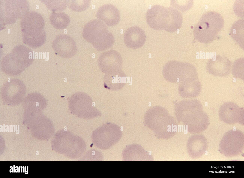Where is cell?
<instances>
[{
  "label": "cell",
  "instance_id": "cell-1",
  "mask_svg": "<svg viewBox=\"0 0 244 178\" xmlns=\"http://www.w3.org/2000/svg\"><path fill=\"white\" fill-rule=\"evenodd\" d=\"M146 19L151 28L169 32H174L179 28L182 19L181 14L177 10L159 5L154 6L147 10Z\"/></svg>",
  "mask_w": 244,
  "mask_h": 178
},
{
  "label": "cell",
  "instance_id": "cell-2",
  "mask_svg": "<svg viewBox=\"0 0 244 178\" xmlns=\"http://www.w3.org/2000/svg\"><path fill=\"white\" fill-rule=\"evenodd\" d=\"M176 107V114L179 120H185L194 131L200 132L208 126L209 119L203 110L202 104L197 100L183 101Z\"/></svg>",
  "mask_w": 244,
  "mask_h": 178
},
{
  "label": "cell",
  "instance_id": "cell-3",
  "mask_svg": "<svg viewBox=\"0 0 244 178\" xmlns=\"http://www.w3.org/2000/svg\"><path fill=\"white\" fill-rule=\"evenodd\" d=\"M83 36L87 42L99 51L106 50L112 47L114 37L106 24L99 19L90 21L84 26Z\"/></svg>",
  "mask_w": 244,
  "mask_h": 178
},
{
  "label": "cell",
  "instance_id": "cell-4",
  "mask_svg": "<svg viewBox=\"0 0 244 178\" xmlns=\"http://www.w3.org/2000/svg\"><path fill=\"white\" fill-rule=\"evenodd\" d=\"M223 24V20L220 15L215 12L207 13L195 26L194 36L200 42L210 43L216 38Z\"/></svg>",
  "mask_w": 244,
  "mask_h": 178
},
{
  "label": "cell",
  "instance_id": "cell-5",
  "mask_svg": "<svg viewBox=\"0 0 244 178\" xmlns=\"http://www.w3.org/2000/svg\"><path fill=\"white\" fill-rule=\"evenodd\" d=\"M163 74L168 81L179 83L198 78L195 67L191 64L176 60L167 62L164 66Z\"/></svg>",
  "mask_w": 244,
  "mask_h": 178
},
{
  "label": "cell",
  "instance_id": "cell-6",
  "mask_svg": "<svg viewBox=\"0 0 244 178\" xmlns=\"http://www.w3.org/2000/svg\"><path fill=\"white\" fill-rule=\"evenodd\" d=\"M33 60L31 54L13 53L2 59L1 69L4 73L9 76L18 75L29 66Z\"/></svg>",
  "mask_w": 244,
  "mask_h": 178
},
{
  "label": "cell",
  "instance_id": "cell-7",
  "mask_svg": "<svg viewBox=\"0 0 244 178\" xmlns=\"http://www.w3.org/2000/svg\"><path fill=\"white\" fill-rule=\"evenodd\" d=\"M122 135L119 127L111 123L98 128L94 133V141L97 146L102 149L110 148L120 139Z\"/></svg>",
  "mask_w": 244,
  "mask_h": 178
},
{
  "label": "cell",
  "instance_id": "cell-8",
  "mask_svg": "<svg viewBox=\"0 0 244 178\" xmlns=\"http://www.w3.org/2000/svg\"><path fill=\"white\" fill-rule=\"evenodd\" d=\"M219 115L221 120L227 124L244 122V109L232 102H226L222 105L219 109Z\"/></svg>",
  "mask_w": 244,
  "mask_h": 178
},
{
  "label": "cell",
  "instance_id": "cell-9",
  "mask_svg": "<svg viewBox=\"0 0 244 178\" xmlns=\"http://www.w3.org/2000/svg\"><path fill=\"white\" fill-rule=\"evenodd\" d=\"M232 67L231 61L226 57L219 55L207 61L206 69L210 74L215 76L224 77L230 73Z\"/></svg>",
  "mask_w": 244,
  "mask_h": 178
},
{
  "label": "cell",
  "instance_id": "cell-10",
  "mask_svg": "<svg viewBox=\"0 0 244 178\" xmlns=\"http://www.w3.org/2000/svg\"><path fill=\"white\" fill-rule=\"evenodd\" d=\"M53 46L56 53L63 58L72 57L77 50L74 40L70 37L65 34L57 36L53 42Z\"/></svg>",
  "mask_w": 244,
  "mask_h": 178
},
{
  "label": "cell",
  "instance_id": "cell-11",
  "mask_svg": "<svg viewBox=\"0 0 244 178\" xmlns=\"http://www.w3.org/2000/svg\"><path fill=\"white\" fill-rule=\"evenodd\" d=\"M146 38L144 31L136 26L128 29L124 35V41L126 46L133 49H137L142 47L145 42Z\"/></svg>",
  "mask_w": 244,
  "mask_h": 178
},
{
  "label": "cell",
  "instance_id": "cell-12",
  "mask_svg": "<svg viewBox=\"0 0 244 178\" xmlns=\"http://www.w3.org/2000/svg\"><path fill=\"white\" fill-rule=\"evenodd\" d=\"M96 16L109 26L116 25L120 19V13L118 9L110 4H105L100 7L96 13Z\"/></svg>",
  "mask_w": 244,
  "mask_h": 178
},
{
  "label": "cell",
  "instance_id": "cell-13",
  "mask_svg": "<svg viewBox=\"0 0 244 178\" xmlns=\"http://www.w3.org/2000/svg\"><path fill=\"white\" fill-rule=\"evenodd\" d=\"M178 92L183 96L193 98L198 96L202 89V85L198 78L191 79L179 83Z\"/></svg>",
  "mask_w": 244,
  "mask_h": 178
},
{
  "label": "cell",
  "instance_id": "cell-14",
  "mask_svg": "<svg viewBox=\"0 0 244 178\" xmlns=\"http://www.w3.org/2000/svg\"><path fill=\"white\" fill-rule=\"evenodd\" d=\"M80 98H79L78 94L76 95L77 98L75 95L74 96L77 99H76L73 96L74 98L72 97L75 99H74L72 97V98L71 99L72 100H71L73 101H72V102L73 103H72L71 104H72L74 105H72V106H75L74 107L75 108L76 110L77 109V111L79 109V110L78 111H80L81 110V109L80 111H81V113H82V112L83 111L82 115H83H83H84V114L85 115V113H86V114L87 113H91V112L92 111L93 112L94 111L93 110H94L95 109L92 106L91 102L90 100H89V99H87V100H85L84 99L85 97H84V99L83 100L84 98H83V97L84 94H82V96H81L82 94H80Z\"/></svg>",
  "mask_w": 244,
  "mask_h": 178
},
{
  "label": "cell",
  "instance_id": "cell-15",
  "mask_svg": "<svg viewBox=\"0 0 244 178\" xmlns=\"http://www.w3.org/2000/svg\"><path fill=\"white\" fill-rule=\"evenodd\" d=\"M51 17V20L53 26L56 29H63L66 28L70 21L68 15L63 12L54 13Z\"/></svg>",
  "mask_w": 244,
  "mask_h": 178
},
{
  "label": "cell",
  "instance_id": "cell-16",
  "mask_svg": "<svg viewBox=\"0 0 244 178\" xmlns=\"http://www.w3.org/2000/svg\"><path fill=\"white\" fill-rule=\"evenodd\" d=\"M137 144L127 147L123 153V159L125 161H139L141 158V148Z\"/></svg>",
  "mask_w": 244,
  "mask_h": 178
},
{
  "label": "cell",
  "instance_id": "cell-17",
  "mask_svg": "<svg viewBox=\"0 0 244 178\" xmlns=\"http://www.w3.org/2000/svg\"><path fill=\"white\" fill-rule=\"evenodd\" d=\"M232 72L235 77L244 80V59L241 58L236 60L232 68Z\"/></svg>",
  "mask_w": 244,
  "mask_h": 178
},
{
  "label": "cell",
  "instance_id": "cell-18",
  "mask_svg": "<svg viewBox=\"0 0 244 178\" xmlns=\"http://www.w3.org/2000/svg\"><path fill=\"white\" fill-rule=\"evenodd\" d=\"M91 2L90 0H71L69 1L68 7L74 11L81 12L88 8Z\"/></svg>",
  "mask_w": 244,
  "mask_h": 178
}]
</instances>
